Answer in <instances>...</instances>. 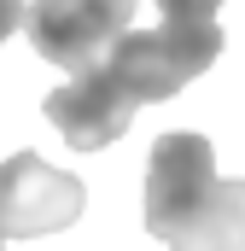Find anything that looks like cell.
Returning a JSON list of instances; mask_svg holds the SVG:
<instances>
[{"mask_svg": "<svg viewBox=\"0 0 245 251\" xmlns=\"http://www.w3.org/2000/svg\"><path fill=\"white\" fill-rule=\"evenodd\" d=\"M82 181L53 170L47 158L35 152H12L0 164V240H35V234H53L70 228L82 216Z\"/></svg>", "mask_w": 245, "mask_h": 251, "instance_id": "cell-4", "label": "cell"}, {"mask_svg": "<svg viewBox=\"0 0 245 251\" xmlns=\"http://www.w3.org/2000/svg\"><path fill=\"white\" fill-rule=\"evenodd\" d=\"M0 246H6V240H0Z\"/></svg>", "mask_w": 245, "mask_h": 251, "instance_id": "cell-7", "label": "cell"}, {"mask_svg": "<svg viewBox=\"0 0 245 251\" xmlns=\"http://www.w3.org/2000/svg\"><path fill=\"white\" fill-rule=\"evenodd\" d=\"M158 6H164L170 29H210L216 12H222V0H158Z\"/></svg>", "mask_w": 245, "mask_h": 251, "instance_id": "cell-5", "label": "cell"}, {"mask_svg": "<svg viewBox=\"0 0 245 251\" xmlns=\"http://www.w3.org/2000/svg\"><path fill=\"white\" fill-rule=\"evenodd\" d=\"M24 29H29V47L47 64L88 76L134 29V0H35Z\"/></svg>", "mask_w": 245, "mask_h": 251, "instance_id": "cell-3", "label": "cell"}, {"mask_svg": "<svg viewBox=\"0 0 245 251\" xmlns=\"http://www.w3.org/2000/svg\"><path fill=\"white\" fill-rule=\"evenodd\" d=\"M146 234L170 251H245V181L216 176L204 134H158L146 158Z\"/></svg>", "mask_w": 245, "mask_h": 251, "instance_id": "cell-2", "label": "cell"}, {"mask_svg": "<svg viewBox=\"0 0 245 251\" xmlns=\"http://www.w3.org/2000/svg\"><path fill=\"white\" fill-rule=\"evenodd\" d=\"M216 53H222V24H210V29H170V24L128 29L111 47V59L53 88L41 100V111L76 152H99L134 123L140 105L170 100L193 76H204L216 64Z\"/></svg>", "mask_w": 245, "mask_h": 251, "instance_id": "cell-1", "label": "cell"}, {"mask_svg": "<svg viewBox=\"0 0 245 251\" xmlns=\"http://www.w3.org/2000/svg\"><path fill=\"white\" fill-rule=\"evenodd\" d=\"M24 18H29V6H24V0H0V41H6V35H18V29H24Z\"/></svg>", "mask_w": 245, "mask_h": 251, "instance_id": "cell-6", "label": "cell"}]
</instances>
